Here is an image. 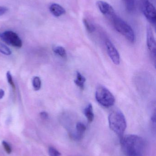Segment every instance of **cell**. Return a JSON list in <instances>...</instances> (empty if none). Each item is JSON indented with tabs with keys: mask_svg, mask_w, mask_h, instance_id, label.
I'll list each match as a JSON object with an SVG mask.
<instances>
[{
	"mask_svg": "<svg viewBox=\"0 0 156 156\" xmlns=\"http://www.w3.org/2000/svg\"><path fill=\"white\" fill-rule=\"evenodd\" d=\"M121 144L125 156H143L145 145L144 140L141 136L132 134L123 136Z\"/></svg>",
	"mask_w": 156,
	"mask_h": 156,
	"instance_id": "obj_1",
	"label": "cell"
},
{
	"mask_svg": "<svg viewBox=\"0 0 156 156\" xmlns=\"http://www.w3.org/2000/svg\"><path fill=\"white\" fill-rule=\"evenodd\" d=\"M108 121L110 128L121 138L127 126L126 119L123 114L119 110L114 111L109 115Z\"/></svg>",
	"mask_w": 156,
	"mask_h": 156,
	"instance_id": "obj_2",
	"label": "cell"
},
{
	"mask_svg": "<svg viewBox=\"0 0 156 156\" xmlns=\"http://www.w3.org/2000/svg\"><path fill=\"white\" fill-rule=\"evenodd\" d=\"M111 19L115 30L124 36L129 42L134 43L136 40L135 34L132 27L116 15Z\"/></svg>",
	"mask_w": 156,
	"mask_h": 156,
	"instance_id": "obj_3",
	"label": "cell"
},
{
	"mask_svg": "<svg viewBox=\"0 0 156 156\" xmlns=\"http://www.w3.org/2000/svg\"><path fill=\"white\" fill-rule=\"evenodd\" d=\"M95 98L99 104L107 108L113 106L115 102V98L113 94L103 85H100L97 87Z\"/></svg>",
	"mask_w": 156,
	"mask_h": 156,
	"instance_id": "obj_4",
	"label": "cell"
},
{
	"mask_svg": "<svg viewBox=\"0 0 156 156\" xmlns=\"http://www.w3.org/2000/svg\"><path fill=\"white\" fill-rule=\"evenodd\" d=\"M0 38L9 45L20 48L23 45L22 40L16 33L12 31H6L0 33Z\"/></svg>",
	"mask_w": 156,
	"mask_h": 156,
	"instance_id": "obj_5",
	"label": "cell"
},
{
	"mask_svg": "<svg viewBox=\"0 0 156 156\" xmlns=\"http://www.w3.org/2000/svg\"><path fill=\"white\" fill-rule=\"evenodd\" d=\"M147 44L154 63L156 64V43L152 27L147 25Z\"/></svg>",
	"mask_w": 156,
	"mask_h": 156,
	"instance_id": "obj_6",
	"label": "cell"
},
{
	"mask_svg": "<svg viewBox=\"0 0 156 156\" xmlns=\"http://www.w3.org/2000/svg\"><path fill=\"white\" fill-rule=\"evenodd\" d=\"M143 12L148 22L155 26L156 22V9L154 5L148 0L144 1L143 5Z\"/></svg>",
	"mask_w": 156,
	"mask_h": 156,
	"instance_id": "obj_7",
	"label": "cell"
},
{
	"mask_svg": "<svg viewBox=\"0 0 156 156\" xmlns=\"http://www.w3.org/2000/svg\"><path fill=\"white\" fill-rule=\"evenodd\" d=\"M105 45L107 53L111 60L115 65H119L120 63V56L114 45L111 40L107 39L105 41Z\"/></svg>",
	"mask_w": 156,
	"mask_h": 156,
	"instance_id": "obj_8",
	"label": "cell"
},
{
	"mask_svg": "<svg viewBox=\"0 0 156 156\" xmlns=\"http://www.w3.org/2000/svg\"><path fill=\"white\" fill-rule=\"evenodd\" d=\"M97 5L101 12L103 14L110 17L111 19L116 15L112 6L107 2L103 1H98L97 2Z\"/></svg>",
	"mask_w": 156,
	"mask_h": 156,
	"instance_id": "obj_9",
	"label": "cell"
},
{
	"mask_svg": "<svg viewBox=\"0 0 156 156\" xmlns=\"http://www.w3.org/2000/svg\"><path fill=\"white\" fill-rule=\"evenodd\" d=\"M49 9L50 12L56 17H59L66 13L65 9L58 4H52L49 6Z\"/></svg>",
	"mask_w": 156,
	"mask_h": 156,
	"instance_id": "obj_10",
	"label": "cell"
},
{
	"mask_svg": "<svg viewBox=\"0 0 156 156\" xmlns=\"http://www.w3.org/2000/svg\"><path fill=\"white\" fill-rule=\"evenodd\" d=\"M84 114L89 122H92L93 121L94 115L93 113V105L91 104H89L84 109Z\"/></svg>",
	"mask_w": 156,
	"mask_h": 156,
	"instance_id": "obj_11",
	"label": "cell"
},
{
	"mask_svg": "<svg viewBox=\"0 0 156 156\" xmlns=\"http://www.w3.org/2000/svg\"><path fill=\"white\" fill-rule=\"evenodd\" d=\"M77 76L76 79L74 80V83L76 85H77L79 88L82 90H83L85 87V83L86 82V78L84 76H82L80 72L79 71L77 72Z\"/></svg>",
	"mask_w": 156,
	"mask_h": 156,
	"instance_id": "obj_12",
	"label": "cell"
},
{
	"mask_svg": "<svg viewBox=\"0 0 156 156\" xmlns=\"http://www.w3.org/2000/svg\"><path fill=\"white\" fill-rule=\"evenodd\" d=\"M83 23L86 30L89 33H93L96 30V27L94 26V25L90 22L88 19L83 18Z\"/></svg>",
	"mask_w": 156,
	"mask_h": 156,
	"instance_id": "obj_13",
	"label": "cell"
},
{
	"mask_svg": "<svg viewBox=\"0 0 156 156\" xmlns=\"http://www.w3.org/2000/svg\"><path fill=\"white\" fill-rule=\"evenodd\" d=\"M54 53L63 58H66L67 57V52L64 48L61 46H57L53 48Z\"/></svg>",
	"mask_w": 156,
	"mask_h": 156,
	"instance_id": "obj_14",
	"label": "cell"
},
{
	"mask_svg": "<svg viewBox=\"0 0 156 156\" xmlns=\"http://www.w3.org/2000/svg\"><path fill=\"white\" fill-rule=\"evenodd\" d=\"M32 83L35 90L38 91L40 90L41 87V81L40 78L38 76L34 77L32 81Z\"/></svg>",
	"mask_w": 156,
	"mask_h": 156,
	"instance_id": "obj_15",
	"label": "cell"
},
{
	"mask_svg": "<svg viewBox=\"0 0 156 156\" xmlns=\"http://www.w3.org/2000/svg\"><path fill=\"white\" fill-rule=\"evenodd\" d=\"M0 52L6 55H10L12 54L10 48L1 42H0Z\"/></svg>",
	"mask_w": 156,
	"mask_h": 156,
	"instance_id": "obj_16",
	"label": "cell"
},
{
	"mask_svg": "<svg viewBox=\"0 0 156 156\" xmlns=\"http://www.w3.org/2000/svg\"><path fill=\"white\" fill-rule=\"evenodd\" d=\"M125 7L128 11H132L133 10L135 6V0H123Z\"/></svg>",
	"mask_w": 156,
	"mask_h": 156,
	"instance_id": "obj_17",
	"label": "cell"
},
{
	"mask_svg": "<svg viewBox=\"0 0 156 156\" xmlns=\"http://www.w3.org/2000/svg\"><path fill=\"white\" fill-rule=\"evenodd\" d=\"M48 154L49 156H61L60 152L52 147H50L49 148Z\"/></svg>",
	"mask_w": 156,
	"mask_h": 156,
	"instance_id": "obj_18",
	"label": "cell"
},
{
	"mask_svg": "<svg viewBox=\"0 0 156 156\" xmlns=\"http://www.w3.org/2000/svg\"><path fill=\"white\" fill-rule=\"evenodd\" d=\"M6 78H7V81L9 83L10 85L12 86L13 89L14 90H15V85L14 83L13 80L12 74H11L10 71H8L6 73Z\"/></svg>",
	"mask_w": 156,
	"mask_h": 156,
	"instance_id": "obj_19",
	"label": "cell"
},
{
	"mask_svg": "<svg viewBox=\"0 0 156 156\" xmlns=\"http://www.w3.org/2000/svg\"><path fill=\"white\" fill-rule=\"evenodd\" d=\"M2 144L5 150L6 153H7V154H11L12 152V149L9 144L7 143V142L4 141H3Z\"/></svg>",
	"mask_w": 156,
	"mask_h": 156,
	"instance_id": "obj_20",
	"label": "cell"
},
{
	"mask_svg": "<svg viewBox=\"0 0 156 156\" xmlns=\"http://www.w3.org/2000/svg\"><path fill=\"white\" fill-rule=\"evenodd\" d=\"M8 11V9L6 7L0 6V16L3 15Z\"/></svg>",
	"mask_w": 156,
	"mask_h": 156,
	"instance_id": "obj_21",
	"label": "cell"
},
{
	"mask_svg": "<svg viewBox=\"0 0 156 156\" xmlns=\"http://www.w3.org/2000/svg\"><path fill=\"white\" fill-rule=\"evenodd\" d=\"M40 116L43 119H47L48 118L49 115L46 112H41L40 113Z\"/></svg>",
	"mask_w": 156,
	"mask_h": 156,
	"instance_id": "obj_22",
	"label": "cell"
},
{
	"mask_svg": "<svg viewBox=\"0 0 156 156\" xmlns=\"http://www.w3.org/2000/svg\"><path fill=\"white\" fill-rule=\"evenodd\" d=\"M5 95V92L2 89H0V99L3 98Z\"/></svg>",
	"mask_w": 156,
	"mask_h": 156,
	"instance_id": "obj_23",
	"label": "cell"
}]
</instances>
